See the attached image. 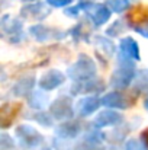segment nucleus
<instances>
[{
  "instance_id": "obj_1",
  "label": "nucleus",
  "mask_w": 148,
  "mask_h": 150,
  "mask_svg": "<svg viewBox=\"0 0 148 150\" xmlns=\"http://www.w3.org/2000/svg\"><path fill=\"white\" fill-rule=\"evenodd\" d=\"M128 21L134 25H144L148 22V7L145 6H135L128 13Z\"/></svg>"
},
{
  "instance_id": "obj_2",
  "label": "nucleus",
  "mask_w": 148,
  "mask_h": 150,
  "mask_svg": "<svg viewBox=\"0 0 148 150\" xmlns=\"http://www.w3.org/2000/svg\"><path fill=\"white\" fill-rule=\"evenodd\" d=\"M93 18H95L96 23H102V22H105V21L109 18V10H107L106 7H103V6H97V9H96Z\"/></svg>"
},
{
  "instance_id": "obj_3",
  "label": "nucleus",
  "mask_w": 148,
  "mask_h": 150,
  "mask_svg": "<svg viewBox=\"0 0 148 150\" xmlns=\"http://www.w3.org/2000/svg\"><path fill=\"white\" fill-rule=\"evenodd\" d=\"M107 4H109V6H112V9H113V10L121 12V10H123L125 7H128L129 1H128V0H109V1H107Z\"/></svg>"
},
{
  "instance_id": "obj_4",
  "label": "nucleus",
  "mask_w": 148,
  "mask_h": 150,
  "mask_svg": "<svg viewBox=\"0 0 148 150\" xmlns=\"http://www.w3.org/2000/svg\"><path fill=\"white\" fill-rule=\"evenodd\" d=\"M48 3L52 6H65V4L71 3V0H48Z\"/></svg>"
},
{
  "instance_id": "obj_5",
  "label": "nucleus",
  "mask_w": 148,
  "mask_h": 150,
  "mask_svg": "<svg viewBox=\"0 0 148 150\" xmlns=\"http://www.w3.org/2000/svg\"><path fill=\"white\" fill-rule=\"evenodd\" d=\"M142 137H144V139H145V140L148 142V128L145 130V131H144V133H142Z\"/></svg>"
},
{
  "instance_id": "obj_6",
  "label": "nucleus",
  "mask_w": 148,
  "mask_h": 150,
  "mask_svg": "<svg viewBox=\"0 0 148 150\" xmlns=\"http://www.w3.org/2000/svg\"><path fill=\"white\" fill-rule=\"evenodd\" d=\"M147 106H148V102H147Z\"/></svg>"
}]
</instances>
